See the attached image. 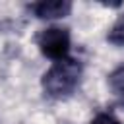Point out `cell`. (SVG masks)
Segmentation results:
<instances>
[{"label": "cell", "instance_id": "obj_1", "mask_svg": "<svg viewBox=\"0 0 124 124\" xmlns=\"http://www.w3.org/2000/svg\"><path fill=\"white\" fill-rule=\"evenodd\" d=\"M81 74H83L81 62L72 56L60 62H52V66L43 74V79H41L43 91L52 99L68 97L79 85Z\"/></svg>", "mask_w": 124, "mask_h": 124}, {"label": "cell", "instance_id": "obj_2", "mask_svg": "<svg viewBox=\"0 0 124 124\" xmlns=\"http://www.w3.org/2000/svg\"><path fill=\"white\" fill-rule=\"evenodd\" d=\"M37 46L43 52V56L50 58L52 62H60L70 58L72 48V37L66 27H46L37 35Z\"/></svg>", "mask_w": 124, "mask_h": 124}, {"label": "cell", "instance_id": "obj_3", "mask_svg": "<svg viewBox=\"0 0 124 124\" xmlns=\"http://www.w3.org/2000/svg\"><path fill=\"white\" fill-rule=\"evenodd\" d=\"M29 12L39 19H58L72 12V4L68 0H43L29 4Z\"/></svg>", "mask_w": 124, "mask_h": 124}, {"label": "cell", "instance_id": "obj_4", "mask_svg": "<svg viewBox=\"0 0 124 124\" xmlns=\"http://www.w3.org/2000/svg\"><path fill=\"white\" fill-rule=\"evenodd\" d=\"M108 87H110L112 95L120 101V105H124V66L116 68L108 76Z\"/></svg>", "mask_w": 124, "mask_h": 124}, {"label": "cell", "instance_id": "obj_5", "mask_svg": "<svg viewBox=\"0 0 124 124\" xmlns=\"http://www.w3.org/2000/svg\"><path fill=\"white\" fill-rule=\"evenodd\" d=\"M107 41L110 45H116V46H124V14L116 17V21L112 23V27L108 29L107 33Z\"/></svg>", "mask_w": 124, "mask_h": 124}, {"label": "cell", "instance_id": "obj_6", "mask_svg": "<svg viewBox=\"0 0 124 124\" xmlns=\"http://www.w3.org/2000/svg\"><path fill=\"white\" fill-rule=\"evenodd\" d=\"M89 124H122L114 114H110V112H99Z\"/></svg>", "mask_w": 124, "mask_h": 124}]
</instances>
